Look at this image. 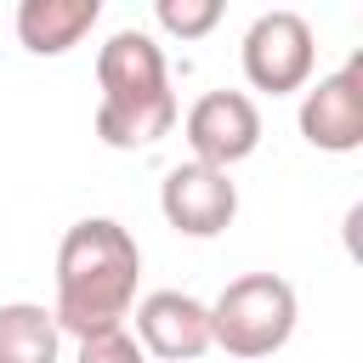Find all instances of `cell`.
Masks as SVG:
<instances>
[{
  "instance_id": "ba28073f",
  "label": "cell",
  "mask_w": 363,
  "mask_h": 363,
  "mask_svg": "<svg viewBox=\"0 0 363 363\" xmlns=\"http://www.w3.org/2000/svg\"><path fill=\"white\" fill-rule=\"evenodd\" d=\"M136 346L164 363H193L210 352V306L182 289H153L136 306Z\"/></svg>"
},
{
  "instance_id": "5b68a950",
  "label": "cell",
  "mask_w": 363,
  "mask_h": 363,
  "mask_svg": "<svg viewBox=\"0 0 363 363\" xmlns=\"http://www.w3.org/2000/svg\"><path fill=\"white\" fill-rule=\"evenodd\" d=\"M182 136L193 147L199 164L210 170H233L238 159H250L261 147V108L244 96V91H204L187 119H182Z\"/></svg>"
},
{
  "instance_id": "7a4b0ae2",
  "label": "cell",
  "mask_w": 363,
  "mask_h": 363,
  "mask_svg": "<svg viewBox=\"0 0 363 363\" xmlns=\"http://www.w3.org/2000/svg\"><path fill=\"white\" fill-rule=\"evenodd\" d=\"M96 85H102V102H96V136L108 147H153L159 136H170L176 125V91H170V74H164V51L153 45V34L142 28H119L102 40L96 51Z\"/></svg>"
},
{
  "instance_id": "52a82bcc",
  "label": "cell",
  "mask_w": 363,
  "mask_h": 363,
  "mask_svg": "<svg viewBox=\"0 0 363 363\" xmlns=\"http://www.w3.org/2000/svg\"><path fill=\"white\" fill-rule=\"evenodd\" d=\"M301 136L318 153H357L363 147V57H346L301 96Z\"/></svg>"
},
{
  "instance_id": "6da1fadb",
  "label": "cell",
  "mask_w": 363,
  "mask_h": 363,
  "mask_svg": "<svg viewBox=\"0 0 363 363\" xmlns=\"http://www.w3.org/2000/svg\"><path fill=\"white\" fill-rule=\"evenodd\" d=\"M136 278H142V250L113 216H85L62 233L57 244V329L74 340L125 329L136 306Z\"/></svg>"
},
{
  "instance_id": "8992f818",
  "label": "cell",
  "mask_w": 363,
  "mask_h": 363,
  "mask_svg": "<svg viewBox=\"0 0 363 363\" xmlns=\"http://www.w3.org/2000/svg\"><path fill=\"white\" fill-rule=\"evenodd\" d=\"M159 210H164V221H170L182 238H216V233H227L233 216H238V187H233L227 170H210V164L187 159V164H170V170H164V182H159Z\"/></svg>"
},
{
  "instance_id": "7c38bea8",
  "label": "cell",
  "mask_w": 363,
  "mask_h": 363,
  "mask_svg": "<svg viewBox=\"0 0 363 363\" xmlns=\"http://www.w3.org/2000/svg\"><path fill=\"white\" fill-rule=\"evenodd\" d=\"M74 363H147V352L136 346V335L125 329H108V335H91L79 340V357Z\"/></svg>"
},
{
  "instance_id": "8fae6325",
  "label": "cell",
  "mask_w": 363,
  "mask_h": 363,
  "mask_svg": "<svg viewBox=\"0 0 363 363\" xmlns=\"http://www.w3.org/2000/svg\"><path fill=\"white\" fill-rule=\"evenodd\" d=\"M153 17H159V28L176 34V40H204V34L221 23V0H159Z\"/></svg>"
},
{
  "instance_id": "9c48e42d",
  "label": "cell",
  "mask_w": 363,
  "mask_h": 363,
  "mask_svg": "<svg viewBox=\"0 0 363 363\" xmlns=\"http://www.w3.org/2000/svg\"><path fill=\"white\" fill-rule=\"evenodd\" d=\"M102 17V0H23L17 6V40L34 57H62L74 51Z\"/></svg>"
},
{
  "instance_id": "3957f363",
  "label": "cell",
  "mask_w": 363,
  "mask_h": 363,
  "mask_svg": "<svg viewBox=\"0 0 363 363\" xmlns=\"http://www.w3.org/2000/svg\"><path fill=\"white\" fill-rule=\"evenodd\" d=\"M295 318V289L278 272H244L210 306V346H221L227 357H272L289 346Z\"/></svg>"
},
{
  "instance_id": "277c9868",
  "label": "cell",
  "mask_w": 363,
  "mask_h": 363,
  "mask_svg": "<svg viewBox=\"0 0 363 363\" xmlns=\"http://www.w3.org/2000/svg\"><path fill=\"white\" fill-rule=\"evenodd\" d=\"M238 62H244V79H250L255 91H272V96L306 91L312 62H318L312 23H306L301 11H261V17L244 28Z\"/></svg>"
},
{
  "instance_id": "30bf717a",
  "label": "cell",
  "mask_w": 363,
  "mask_h": 363,
  "mask_svg": "<svg viewBox=\"0 0 363 363\" xmlns=\"http://www.w3.org/2000/svg\"><path fill=\"white\" fill-rule=\"evenodd\" d=\"M62 329L45 306L34 301H6L0 306V363H57Z\"/></svg>"
}]
</instances>
